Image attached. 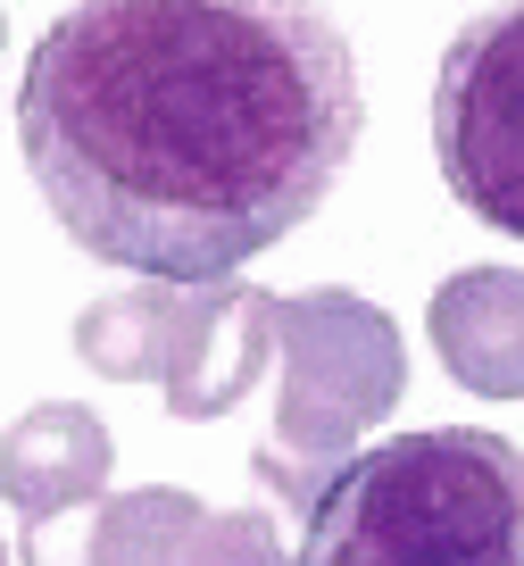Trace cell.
<instances>
[{"label": "cell", "instance_id": "6da1fadb", "mask_svg": "<svg viewBox=\"0 0 524 566\" xmlns=\"http://www.w3.org/2000/svg\"><path fill=\"white\" fill-rule=\"evenodd\" d=\"M367 134L325 0H75L18 75V150L84 259L226 283L300 233Z\"/></svg>", "mask_w": 524, "mask_h": 566}, {"label": "cell", "instance_id": "7a4b0ae2", "mask_svg": "<svg viewBox=\"0 0 524 566\" xmlns=\"http://www.w3.org/2000/svg\"><path fill=\"white\" fill-rule=\"evenodd\" d=\"M292 566H524V442L425 424L349 450Z\"/></svg>", "mask_w": 524, "mask_h": 566}, {"label": "cell", "instance_id": "8992f818", "mask_svg": "<svg viewBox=\"0 0 524 566\" xmlns=\"http://www.w3.org/2000/svg\"><path fill=\"white\" fill-rule=\"evenodd\" d=\"M200 500L175 483H142V492H108L84 516H42L18 525V558L25 566H184L200 533Z\"/></svg>", "mask_w": 524, "mask_h": 566}, {"label": "cell", "instance_id": "52a82bcc", "mask_svg": "<svg viewBox=\"0 0 524 566\" xmlns=\"http://www.w3.org/2000/svg\"><path fill=\"white\" fill-rule=\"evenodd\" d=\"M108 475H117V442L75 400H42L0 433V500L18 509V525L108 500Z\"/></svg>", "mask_w": 524, "mask_h": 566}, {"label": "cell", "instance_id": "9c48e42d", "mask_svg": "<svg viewBox=\"0 0 524 566\" xmlns=\"http://www.w3.org/2000/svg\"><path fill=\"white\" fill-rule=\"evenodd\" d=\"M167 317H175V283H134L108 292L75 317V358L108 384H158L167 367Z\"/></svg>", "mask_w": 524, "mask_h": 566}, {"label": "cell", "instance_id": "277c9868", "mask_svg": "<svg viewBox=\"0 0 524 566\" xmlns=\"http://www.w3.org/2000/svg\"><path fill=\"white\" fill-rule=\"evenodd\" d=\"M433 159L467 217L524 242V0H491L441 51Z\"/></svg>", "mask_w": 524, "mask_h": 566}, {"label": "cell", "instance_id": "30bf717a", "mask_svg": "<svg viewBox=\"0 0 524 566\" xmlns=\"http://www.w3.org/2000/svg\"><path fill=\"white\" fill-rule=\"evenodd\" d=\"M184 566H292V558H283V533L266 509H226V516H200Z\"/></svg>", "mask_w": 524, "mask_h": 566}, {"label": "cell", "instance_id": "8fae6325", "mask_svg": "<svg viewBox=\"0 0 524 566\" xmlns=\"http://www.w3.org/2000/svg\"><path fill=\"white\" fill-rule=\"evenodd\" d=\"M0 51H9V9H0Z\"/></svg>", "mask_w": 524, "mask_h": 566}, {"label": "cell", "instance_id": "5b68a950", "mask_svg": "<svg viewBox=\"0 0 524 566\" xmlns=\"http://www.w3.org/2000/svg\"><path fill=\"white\" fill-rule=\"evenodd\" d=\"M275 358V292L266 283H175V317H167V367L158 391L184 424H209L226 408H242V391Z\"/></svg>", "mask_w": 524, "mask_h": 566}, {"label": "cell", "instance_id": "ba28073f", "mask_svg": "<svg viewBox=\"0 0 524 566\" xmlns=\"http://www.w3.org/2000/svg\"><path fill=\"white\" fill-rule=\"evenodd\" d=\"M433 358L483 400H524V266H467L425 308Z\"/></svg>", "mask_w": 524, "mask_h": 566}, {"label": "cell", "instance_id": "3957f363", "mask_svg": "<svg viewBox=\"0 0 524 566\" xmlns=\"http://www.w3.org/2000/svg\"><path fill=\"white\" fill-rule=\"evenodd\" d=\"M275 450H259V483H283L300 516L325 492V475L358 450L367 424H384L408 391V342L358 292H292L275 301Z\"/></svg>", "mask_w": 524, "mask_h": 566}, {"label": "cell", "instance_id": "7c38bea8", "mask_svg": "<svg viewBox=\"0 0 524 566\" xmlns=\"http://www.w3.org/2000/svg\"><path fill=\"white\" fill-rule=\"evenodd\" d=\"M0 566H9V542H0Z\"/></svg>", "mask_w": 524, "mask_h": 566}]
</instances>
